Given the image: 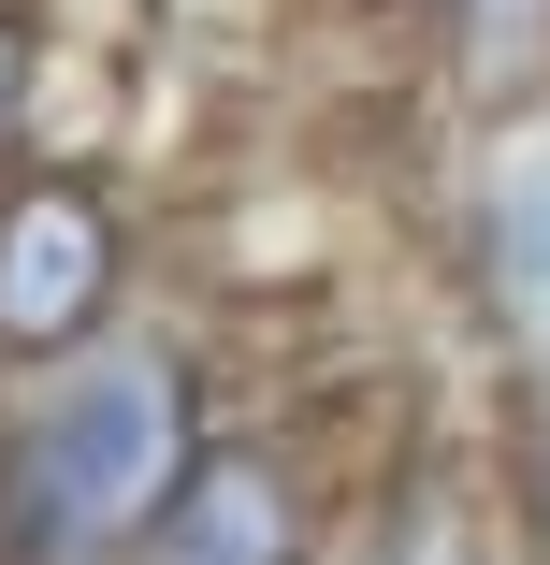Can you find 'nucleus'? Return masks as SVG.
I'll return each instance as SVG.
<instances>
[{
  "label": "nucleus",
  "instance_id": "obj_6",
  "mask_svg": "<svg viewBox=\"0 0 550 565\" xmlns=\"http://www.w3.org/2000/svg\"><path fill=\"white\" fill-rule=\"evenodd\" d=\"M464 276H478L493 319L550 333V117L478 131V174H464Z\"/></svg>",
  "mask_w": 550,
  "mask_h": 565
},
{
  "label": "nucleus",
  "instance_id": "obj_3",
  "mask_svg": "<svg viewBox=\"0 0 550 565\" xmlns=\"http://www.w3.org/2000/svg\"><path fill=\"white\" fill-rule=\"evenodd\" d=\"M145 189L101 146H44L0 189V363H73L87 333L145 319Z\"/></svg>",
  "mask_w": 550,
  "mask_h": 565
},
{
  "label": "nucleus",
  "instance_id": "obj_5",
  "mask_svg": "<svg viewBox=\"0 0 550 565\" xmlns=\"http://www.w3.org/2000/svg\"><path fill=\"white\" fill-rule=\"evenodd\" d=\"M420 73L464 131H521L550 117V0H406Z\"/></svg>",
  "mask_w": 550,
  "mask_h": 565
},
{
  "label": "nucleus",
  "instance_id": "obj_2",
  "mask_svg": "<svg viewBox=\"0 0 550 565\" xmlns=\"http://www.w3.org/2000/svg\"><path fill=\"white\" fill-rule=\"evenodd\" d=\"M363 465L377 449H348L319 406L233 392L217 435L188 449V479L160 493V522H145L131 565H334L348 522H363Z\"/></svg>",
  "mask_w": 550,
  "mask_h": 565
},
{
  "label": "nucleus",
  "instance_id": "obj_7",
  "mask_svg": "<svg viewBox=\"0 0 550 565\" xmlns=\"http://www.w3.org/2000/svg\"><path fill=\"white\" fill-rule=\"evenodd\" d=\"M58 146V15L44 0H0V189Z\"/></svg>",
  "mask_w": 550,
  "mask_h": 565
},
{
  "label": "nucleus",
  "instance_id": "obj_4",
  "mask_svg": "<svg viewBox=\"0 0 550 565\" xmlns=\"http://www.w3.org/2000/svg\"><path fill=\"white\" fill-rule=\"evenodd\" d=\"M334 565H550V522L507 435H377L363 522Z\"/></svg>",
  "mask_w": 550,
  "mask_h": 565
},
{
  "label": "nucleus",
  "instance_id": "obj_8",
  "mask_svg": "<svg viewBox=\"0 0 550 565\" xmlns=\"http://www.w3.org/2000/svg\"><path fill=\"white\" fill-rule=\"evenodd\" d=\"M0 392H15V363H0Z\"/></svg>",
  "mask_w": 550,
  "mask_h": 565
},
{
  "label": "nucleus",
  "instance_id": "obj_1",
  "mask_svg": "<svg viewBox=\"0 0 550 565\" xmlns=\"http://www.w3.org/2000/svg\"><path fill=\"white\" fill-rule=\"evenodd\" d=\"M233 392V349L174 305L87 333L73 363H30L0 392V565H131Z\"/></svg>",
  "mask_w": 550,
  "mask_h": 565
}]
</instances>
